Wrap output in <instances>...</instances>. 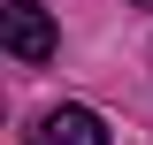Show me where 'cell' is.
Segmentation results:
<instances>
[{"mask_svg":"<svg viewBox=\"0 0 153 145\" xmlns=\"http://www.w3.org/2000/svg\"><path fill=\"white\" fill-rule=\"evenodd\" d=\"M31 138H38V145H107V122H100L92 107H54Z\"/></svg>","mask_w":153,"mask_h":145,"instance_id":"obj_2","label":"cell"},{"mask_svg":"<svg viewBox=\"0 0 153 145\" xmlns=\"http://www.w3.org/2000/svg\"><path fill=\"white\" fill-rule=\"evenodd\" d=\"M130 8H153V0H130Z\"/></svg>","mask_w":153,"mask_h":145,"instance_id":"obj_3","label":"cell"},{"mask_svg":"<svg viewBox=\"0 0 153 145\" xmlns=\"http://www.w3.org/2000/svg\"><path fill=\"white\" fill-rule=\"evenodd\" d=\"M0 38H8V54H16L23 69H38V61H54V46H61L38 0H8V8H0Z\"/></svg>","mask_w":153,"mask_h":145,"instance_id":"obj_1","label":"cell"}]
</instances>
